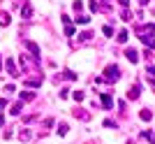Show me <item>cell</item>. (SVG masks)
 I'll return each instance as SVG.
<instances>
[{"label": "cell", "mask_w": 155, "mask_h": 144, "mask_svg": "<svg viewBox=\"0 0 155 144\" xmlns=\"http://www.w3.org/2000/svg\"><path fill=\"white\" fill-rule=\"evenodd\" d=\"M102 2H109V0H102Z\"/></svg>", "instance_id": "obj_28"}, {"label": "cell", "mask_w": 155, "mask_h": 144, "mask_svg": "<svg viewBox=\"0 0 155 144\" xmlns=\"http://www.w3.org/2000/svg\"><path fill=\"white\" fill-rule=\"evenodd\" d=\"M5 67L9 70V74H12V77H19V70H16V65H14L12 58H5Z\"/></svg>", "instance_id": "obj_4"}, {"label": "cell", "mask_w": 155, "mask_h": 144, "mask_svg": "<svg viewBox=\"0 0 155 144\" xmlns=\"http://www.w3.org/2000/svg\"><path fill=\"white\" fill-rule=\"evenodd\" d=\"M63 77H65V79H77V74H74L72 70H65V72H63Z\"/></svg>", "instance_id": "obj_19"}, {"label": "cell", "mask_w": 155, "mask_h": 144, "mask_svg": "<svg viewBox=\"0 0 155 144\" xmlns=\"http://www.w3.org/2000/svg\"><path fill=\"white\" fill-rule=\"evenodd\" d=\"M72 98L77 100V102H84V98H86V95H84V91H74V95H72Z\"/></svg>", "instance_id": "obj_15"}, {"label": "cell", "mask_w": 155, "mask_h": 144, "mask_svg": "<svg viewBox=\"0 0 155 144\" xmlns=\"http://www.w3.org/2000/svg\"><path fill=\"white\" fill-rule=\"evenodd\" d=\"M53 125V118H44V128H51Z\"/></svg>", "instance_id": "obj_23"}, {"label": "cell", "mask_w": 155, "mask_h": 144, "mask_svg": "<svg viewBox=\"0 0 155 144\" xmlns=\"http://www.w3.org/2000/svg\"><path fill=\"white\" fill-rule=\"evenodd\" d=\"M21 109H23V102H16V105L12 107V111H9V114H14V116H16V114H21Z\"/></svg>", "instance_id": "obj_13"}, {"label": "cell", "mask_w": 155, "mask_h": 144, "mask_svg": "<svg viewBox=\"0 0 155 144\" xmlns=\"http://www.w3.org/2000/svg\"><path fill=\"white\" fill-rule=\"evenodd\" d=\"M30 100H35V93H30V91H21V102H30Z\"/></svg>", "instance_id": "obj_8"}, {"label": "cell", "mask_w": 155, "mask_h": 144, "mask_svg": "<svg viewBox=\"0 0 155 144\" xmlns=\"http://www.w3.org/2000/svg\"><path fill=\"white\" fill-rule=\"evenodd\" d=\"M118 79H120V67L118 65H107V70H104V81L114 84V81H118Z\"/></svg>", "instance_id": "obj_1"}, {"label": "cell", "mask_w": 155, "mask_h": 144, "mask_svg": "<svg viewBox=\"0 0 155 144\" xmlns=\"http://www.w3.org/2000/svg\"><path fill=\"white\" fill-rule=\"evenodd\" d=\"M19 139H21V142H26V139H30V132H28V130H21V132H19Z\"/></svg>", "instance_id": "obj_18"}, {"label": "cell", "mask_w": 155, "mask_h": 144, "mask_svg": "<svg viewBox=\"0 0 155 144\" xmlns=\"http://www.w3.org/2000/svg\"><path fill=\"white\" fill-rule=\"evenodd\" d=\"M72 7H74L77 12H81V7H84V2H81V0H74V5H72Z\"/></svg>", "instance_id": "obj_20"}, {"label": "cell", "mask_w": 155, "mask_h": 144, "mask_svg": "<svg viewBox=\"0 0 155 144\" xmlns=\"http://www.w3.org/2000/svg\"><path fill=\"white\" fill-rule=\"evenodd\" d=\"M139 118H141V121H150V118H153V111H150V109H141Z\"/></svg>", "instance_id": "obj_10"}, {"label": "cell", "mask_w": 155, "mask_h": 144, "mask_svg": "<svg viewBox=\"0 0 155 144\" xmlns=\"http://www.w3.org/2000/svg\"><path fill=\"white\" fill-rule=\"evenodd\" d=\"M9 21H12V19H9V14L0 12V26H9Z\"/></svg>", "instance_id": "obj_11"}, {"label": "cell", "mask_w": 155, "mask_h": 144, "mask_svg": "<svg viewBox=\"0 0 155 144\" xmlns=\"http://www.w3.org/2000/svg\"><path fill=\"white\" fill-rule=\"evenodd\" d=\"M104 35H107V37H111V35H114V30H111V26H104Z\"/></svg>", "instance_id": "obj_22"}, {"label": "cell", "mask_w": 155, "mask_h": 144, "mask_svg": "<svg viewBox=\"0 0 155 144\" xmlns=\"http://www.w3.org/2000/svg\"><path fill=\"white\" fill-rule=\"evenodd\" d=\"M21 16H23V19H30V16H32V7L30 5H28V2H26V5H23V7H21Z\"/></svg>", "instance_id": "obj_5"}, {"label": "cell", "mask_w": 155, "mask_h": 144, "mask_svg": "<svg viewBox=\"0 0 155 144\" xmlns=\"http://www.w3.org/2000/svg\"><path fill=\"white\" fill-rule=\"evenodd\" d=\"M0 70H2V58H0Z\"/></svg>", "instance_id": "obj_27"}, {"label": "cell", "mask_w": 155, "mask_h": 144, "mask_svg": "<svg viewBox=\"0 0 155 144\" xmlns=\"http://www.w3.org/2000/svg\"><path fill=\"white\" fill-rule=\"evenodd\" d=\"M5 107H7V100L2 98V100H0V109H5Z\"/></svg>", "instance_id": "obj_24"}, {"label": "cell", "mask_w": 155, "mask_h": 144, "mask_svg": "<svg viewBox=\"0 0 155 144\" xmlns=\"http://www.w3.org/2000/svg\"><path fill=\"white\" fill-rule=\"evenodd\" d=\"M77 23L86 26V23H91V16H84V14H79V16H77Z\"/></svg>", "instance_id": "obj_12"}, {"label": "cell", "mask_w": 155, "mask_h": 144, "mask_svg": "<svg viewBox=\"0 0 155 144\" xmlns=\"http://www.w3.org/2000/svg\"><path fill=\"white\" fill-rule=\"evenodd\" d=\"M74 116L81 118V121H88V118H91V114H88V111H84V109H74Z\"/></svg>", "instance_id": "obj_9"}, {"label": "cell", "mask_w": 155, "mask_h": 144, "mask_svg": "<svg viewBox=\"0 0 155 144\" xmlns=\"http://www.w3.org/2000/svg\"><path fill=\"white\" fill-rule=\"evenodd\" d=\"M104 125H107V128H116V121H111V118H107V121H104Z\"/></svg>", "instance_id": "obj_21"}, {"label": "cell", "mask_w": 155, "mask_h": 144, "mask_svg": "<svg viewBox=\"0 0 155 144\" xmlns=\"http://www.w3.org/2000/svg\"><path fill=\"white\" fill-rule=\"evenodd\" d=\"M125 56H127V60H132V63H137V60H139V51H137V49H127V51H125Z\"/></svg>", "instance_id": "obj_6"}, {"label": "cell", "mask_w": 155, "mask_h": 144, "mask_svg": "<svg viewBox=\"0 0 155 144\" xmlns=\"http://www.w3.org/2000/svg\"><path fill=\"white\" fill-rule=\"evenodd\" d=\"M102 105H104V109H111L114 100H111V95H109V93H102Z\"/></svg>", "instance_id": "obj_7"}, {"label": "cell", "mask_w": 155, "mask_h": 144, "mask_svg": "<svg viewBox=\"0 0 155 144\" xmlns=\"http://www.w3.org/2000/svg\"><path fill=\"white\" fill-rule=\"evenodd\" d=\"M91 37H93V33H81L79 35V42H91Z\"/></svg>", "instance_id": "obj_16"}, {"label": "cell", "mask_w": 155, "mask_h": 144, "mask_svg": "<svg viewBox=\"0 0 155 144\" xmlns=\"http://www.w3.org/2000/svg\"><path fill=\"white\" fill-rule=\"evenodd\" d=\"M118 42H120V44L127 42V30H120V33H118Z\"/></svg>", "instance_id": "obj_14"}, {"label": "cell", "mask_w": 155, "mask_h": 144, "mask_svg": "<svg viewBox=\"0 0 155 144\" xmlns=\"http://www.w3.org/2000/svg\"><path fill=\"white\" fill-rule=\"evenodd\" d=\"M67 130H70L67 123H58V135H67Z\"/></svg>", "instance_id": "obj_17"}, {"label": "cell", "mask_w": 155, "mask_h": 144, "mask_svg": "<svg viewBox=\"0 0 155 144\" xmlns=\"http://www.w3.org/2000/svg\"><path fill=\"white\" fill-rule=\"evenodd\" d=\"M23 46H26V49H28V51L32 53V56H35V58H39V53H42V51H39V46L35 44V42H30V39H26V42H23Z\"/></svg>", "instance_id": "obj_3"}, {"label": "cell", "mask_w": 155, "mask_h": 144, "mask_svg": "<svg viewBox=\"0 0 155 144\" xmlns=\"http://www.w3.org/2000/svg\"><path fill=\"white\" fill-rule=\"evenodd\" d=\"M118 2H120L123 7H127V5H130V0H118Z\"/></svg>", "instance_id": "obj_25"}, {"label": "cell", "mask_w": 155, "mask_h": 144, "mask_svg": "<svg viewBox=\"0 0 155 144\" xmlns=\"http://www.w3.org/2000/svg\"><path fill=\"white\" fill-rule=\"evenodd\" d=\"M139 95H141V86H139V84H132L127 88V98L130 100H139Z\"/></svg>", "instance_id": "obj_2"}, {"label": "cell", "mask_w": 155, "mask_h": 144, "mask_svg": "<svg viewBox=\"0 0 155 144\" xmlns=\"http://www.w3.org/2000/svg\"><path fill=\"white\" fill-rule=\"evenodd\" d=\"M139 2H141V5H148V0H139Z\"/></svg>", "instance_id": "obj_26"}]
</instances>
